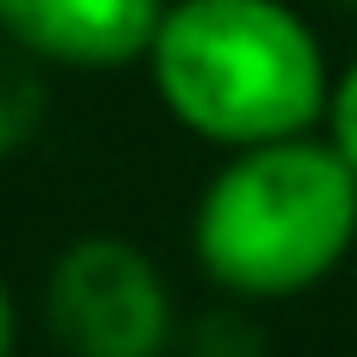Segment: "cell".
Instances as JSON below:
<instances>
[{
  "label": "cell",
  "instance_id": "1",
  "mask_svg": "<svg viewBox=\"0 0 357 357\" xmlns=\"http://www.w3.org/2000/svg\"><path fill=\"white\" fill-rule=\"evenodd\" d=\"M146 59L176 123L222 146L305 135L328 112L322 47L281 0H176Z\"/></svg>",
  "mask_w": 357,
  "mask_h": 357
},
{
  "label": "cell",
  "instance_id": "2",
  "mask_svg": "<svg viewBox=\"0 0 357 357\" xmlns=\"http://www.w3.org/2000/svg\"><path fill=\"white\" fill-rule=\"evenodd\" d=\"M357 241V170L334 141L281 135L241 146L193 217V252L217 287L287 299L317 287Z\"/></svg>",
  "mask_w": 357,
  "mask_h": 357
},
{
  "label": "cell",
  "instance_id": "3",
  "mask_svg": "<svg viewBox=\"0 0 357 357\" xmlns=\"http://www.w3.org/2000/svg\"><path fill=\"white\" fill-rule=\"evenodd\" d=\"M47 322L70 357H158L170 340V287L141 246L94 234L59 252Z\"/></svg>",
  "mask_w": 357,
  "mask_h": 357
},
{
  "label": "cell",
  "instance_id": "4",
  "mask_svg": "<svg viewBox=\"0 0 357 357\" xmlns=\"http://www.w3.org/2000/svg\"><path fill=\"white\" fill-rule=\"evenodd\" d=\"M165 0H0V29L29 59L77 70L129 65L153 47Z\"/></svg>",
  "mask_w": 357,
  "mask_h": 357
},
{
  "label": "cell",
  "instance_id": "5",
  "mask_svg": "<svg viewBox=\"0 0 357 357\" xmlns=\"http://www.w3.org/2000/svg\"><path fill=\"white\" fill-rule=\"evenodd\" d=\"M41 123H47V82L12 41V47H0V158L24 153L41 135Z\"/></svg>",
  "mask_w": 357,
  "mask_h": 357
},
{
  "label": "cell",
  "instance_id": "6",
  "mask_svg": "<svg viewBox=\"0 0 357 357\" xmlns=\"http://www.w3.org/2000/svg\"><path fill=\"white\" fill-rule=\"evenodd\" d=\"M188 357H264V328L246 317V310H205L188 328Z\"/></svg>",
  "mask_w": 357,
  "mask_h": 357
},
{
  "label": "cell",
  "instance_id": "7",
  "mask_svg": "<svg viewBox=\"0 0 357 357\" xmlns=\"http://www.w3.org/2000/svg\"><path fill=\"white\" fill-rule=\"evenodd\" d=\"M328 141L340 146V158L357 170V65L328 88Z\"/></svg>",
  "mask_w": 357,
  "mask_h": 357
},
{
  "label": "cell",
  "instance_id": "8",
  "mask_svg": "<svg viewBox=\"0 0 357 357\" xmlns=\"http://www.w3.org/2000/svg\"><path fill=\"white\" fill-rule=\"evenodd\" d=\"M12 340H18V310H12V293L0 281V357H12Z\"/></svg>",
  "mask_w": 357,
  "mask_h": 357
},
{
  "label": "cell",
  "instance_id": "9",
  "mask_svg": "<svg viewBox=\"0 0 357 357\" xmlns=\"http://www.w3.org/2000/svg\"><path fill=\"white\" fill-rule=\"evenodd\" d=\"M340 6H351V12H357V0H340Z\"/></svg>",
  "mask_w": 357,
  "mask_h": 357
}]
</instances>
